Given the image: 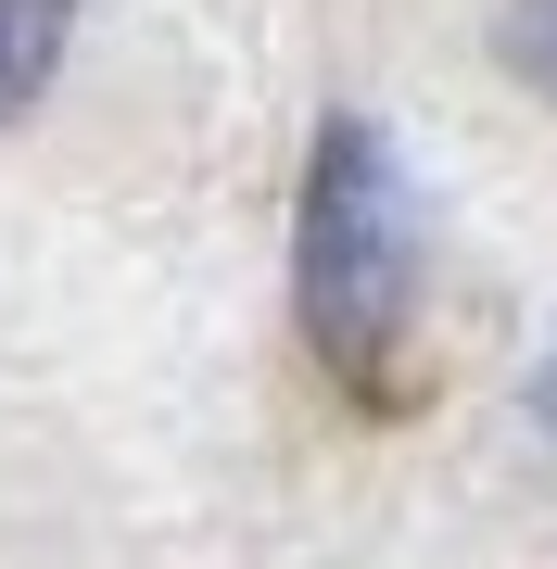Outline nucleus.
<instances>
[{"label":"nucleus","instance_id":"nucleus-1","mask_svg":"<svg viewBox=\"0 0 557 569\" xmlns=\"http://www.w3.org/2000/svg\"><path fill=\"white\" fill-rule=\"evenodd\" d=\"M291 305H305L317 367H330L355 406H392V367L418 342V216H406V178H392L380 127H355V114L317 127Z\"/></svg>","mask_w":557,"mask_h":569},{"label":"nucleus","instance_id":"nucleus-3","mask_svg":"<svg viewBox=\"0 0 557 569\" xmlns=\"http://www.w3.org/2000/svg\"><path fill=\"white\" fill-rule=\"evenodd\" d=\"M495 51H507V77H533L545 102H557V0H507V26H495Z\"/></svg>","mask_w":557,"mask_h":569},{"label":"nucleus","instance_id":"nucleus-2","mask_svg":"<svg viewBox=\"0 0 557 569\" xmlns=\"http://www.w3.org/2000/svg\"><path fill=\"white\" fill-rule=\"evenodd\" d=\"M63 39H77V0H0V127L63 77Z\"/></svg>","mask_w":557,"mask_h":569}]
</instances>
